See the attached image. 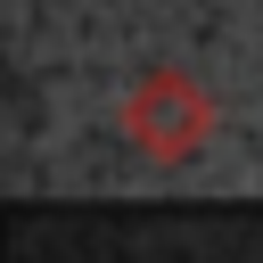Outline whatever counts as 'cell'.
Instances as JSON below:
<instances>
[{
    "label": "cell",
    "instance_id": "1",
    "mask_svg": "<svg viewBox=\"0 0 263 263\" xmlns=\"http://www.w3.org/2000/svg\"><path fill=\"white\" fill-rule=\"evenodd\" d=\"M214 90L197 82V74H181V66H148L132 90H123V107H115V132L148 156V164H189L205 140H214Z\"/></svg>",
    "mask_w": 263,
    "mask_h": 263
}]
</instances>
